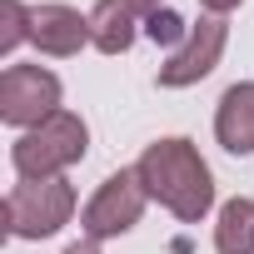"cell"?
<instances>
[{"label":"cell","instance_id":"3","mask_svg":"<svg viewBox=\"0 0 254 254\" xmlns=\"http://www.w3.org/2000/svg\"><path fill=\"white\" fill-rule=\"evenodd\" d=\"M75 190L70 180H25L5 194V234L15 239H50L70 224Z\"/></svg>","mask_w":254,"mask_h":254},{"label":"cell","instance_id":"12","mask_svg":"<svg viewBox=\"0 0 254 254\" xmlns=\"http://www.w3.org/2000/svg\"><path fill=\"white\" fill-rule=\"evenodd\" d=\"M0 15H5V30H0V50H15L20 40H30V10L20 0H0Z\"/></svg>","mask_w":254,"mask_h":254},{"label":"cell","instance_id":"4","mask_svg":"<svg viewBox=\"0 0 254 254\" xmlns=\"http://www.w3.org/2000/svg\"><path fill=\"white\" fill-rule=\"evenodd\" d=\"M145 199H150V190H145L140 170H115V175H105V185L95 190V199H90L85 214H80L85 239L100 244V239H120L125 229H135L140 214H145Z\"/></svg>","mask_w":254,"mask_h":254},{"label":"cell","instance_id":"6","mask_svg":"<svg viewBox=\"0 0 254 254\" xmlns=\"http://www.w3.org/2000/svg\"><path fill=\"white\" fill-rule=\"evenodd\" d=\"M224 40H229V25H224L219 15H204L199 25H190V40L160 65V85H165V90H185V85L204 80V75L219 65Z\"/></svg>","mask_w":254,"mask_h":254},{"label":"cell","instance_id":"5","mask_svg":"<svg viewBox=\"0 0 254 254\" xmlns=\"http://www.w3.org/2000/svg\"><path fill=\"white\" fill-rule=\"evenodd\" d=\"M60 110V80L45 65H10L0 75V120L15 130H35Z\"/></svg>","mask_w":254,"mask_h":254},{"label":"cell","instance_id":"10","mask_svg":"<svg viewBox=\"0 0 254 254\" xmlns=\"http://www.w3.org/2000/svg\"><path fill=\"white\" fill-rule=\"evenodd\" d=\"M214 249L219 254H254V199H229L219 209V224H214Z\"/></svg>","mask_w":254,"mask_h":254},{"label":"cell","instance_id":"2","mask_svg":"<svg viewBox=\"0 0 254 254\" xmlns=\"http://www.w3.org/2000/svg\"><path fill=\"white\" fill-rule=\"evenodd\" d=\"M90 150V130L85 120L70 115V110H55L45 125L25 130L15 145H10V165L20 180H60L70 165H80Z\"/></svg>","mask_w":254,"mask_h":254},{"label":"cell","instance_id":"8","mask_svg":"<svg viewBox=\"0 0 254 254\" xmlns=\"http://www.w3.org/2000/svg\"><path fill=\"white\" fill-rule=\"evenodd\" d=\"M30 40L40 55H80L90 45V15L75 5H35L30 10Z\"/></svg>","mask_w":254,"mask_h":254},{"label":"cell","instance_id":"7","mask_svg":"<svg viewBox=\"0 0 254 254\" xmlns=\"http://www.w3.org/2000/svg\"><path fill=\"white\" fill-rule=\"evenodd\" d=\"M155 10H165V0H100L90 10V45L105 55H125Z\"/></svg>","mask_w":254,"mask_h":254},{"label":"cell","instance_id":"14","mask_svg":"<svg viewBox=\"0 0 254 254\" xmlns=\"http://www.w3.org/2000/svg\"><path fill=\"white\" fill-rule=\"evenodd\" d=\"M65 254H100V244H95V239H75Z\"/></svg>","mask_w":254,"mask_h":254},{"label":"cell","instance_id":"11","mask_svg":"<svg viewBox=\"0 0 254 254\" xmlns=\"http://www.w3.org/2000/svg\"><path fill=\"white\" fill-rule=\"evenodd\" d=\"M145 35H150L155 45H170V55H175V50H180V45L190 40V25H185V20H180V15H175L170 5H165V10H155V15H150Z\"/></svg>","mask_w":254,"mask_h":254},{"label":"cell","instance_id":"13","mask_svg":"<svg viewBox=\"0 0 254 254\" xmlns=\"http://www.w3.org/2000/svg\"><path fill=\"white\" fill-rule=\"evenodd\" d=\"M199 5H204L209 15H224V10H234V5H244V0H199Z\"/></svg>","mask_w":254,"mask_h":254},{"label":"cell","instance_id":"9","mask_svg":"<svg viewBox=\"0 0 254 254\" xmlns=\"http://www.w3.org/2000/svg\"><path fill=\"white\" fill-rule=\"evenodd\" d=\"M214 135L229 155H254V80H239L219 95Z\"/></svg>","mask_w":254,"mask_h":254},{"label":"cell","instance_id":"1","mask_svg":"<svg viewBox=\"0 0 254 254\" xmlns=\"http://www.w3.org/2000/svg\"><path fill=\"white\" fill-rule=\"evenodd\" d=\"M135 170H140L150 199H160L175 219L199 224V219L209 214V204H214V175H209V165L199 160L194 140H185V135L155 140V145L140 155Z\"/></svg>","mask_w":254,"mask_h":254}]
</instances>
